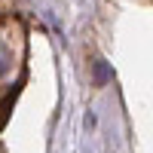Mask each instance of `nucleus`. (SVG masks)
Returning a JSON list of instances; mask_svg holds the SVG:
<instances>
[{
	"label": "nucleus",
	"mask_w": 153,
	"mask_h": 153,
	"mask_svg": "<svg viewBox=\"0 0 153 153\" xmlns=\"http://www.w3.org/2000/svg\"><path fill=\"white\" fill-rule=\"evenodd\" d=\"M92 80H95V86H107V80H110V65L104 58H95L92 61Z\"/></svg>",
	"instance_id": "obj_1"
},
{
	"label": "nucleus",
	"mask_w": 153,
	"mask_h": 153,
	"mask_svg": "<svg viewBox=\"0 0 153 153\" xmlns=\"http://www.w3.org/2000/svg\"><path fill=\"white\" fill-rule=\"evenodd\" d=\"M3 71H6V61H0V76H3Z\"/></svg>",
	"instance_id": "obj_2"
}]
</instances>
